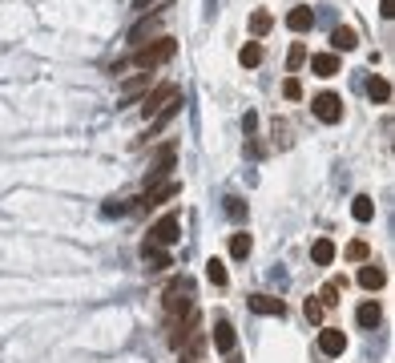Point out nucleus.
<instances>
[{"instance_id": "obj_28", "label": "nucleus", "mask_w": 395, "mask_h": 363, "mask_svg": "<svg viewBox=\"0 0 395 363\" xmlns=\"http://www.w3.org/2000/svg\"><path fill=\"white\" fill-rule=\"evenodd\" d=\"M206 279L214 282V287H226V282H230V275H226L222 259H210V263H206Z\"/></svg>"}, {"instance_id": "obj_13", "label": "nucleus", "mask_w": 395, "mask_h": 363, "mask_svg": "<svg viewBox=\"0 0 395 363\" xmlns=\"http://www.w3.org/2000/svg\"><path fill=\"white\" fill-rule=\"evenodd\" d=\"M158 29H162V13H153V17L137 20V25L130 29V41H133V45H146V36H153Z\"/></svg>"}, {"instance_id": "obj_22", "label": "nucleus", "mask_w": 395, "mask_h": 363, "mask_svg": "<svg viewBox=\"0 0 395 363\" xmlns=\"http://www.w3.org/2000/svg\"><path fill=\"white\" fill-rule=\"evenodd\" d=\"M311 259H314L319 266H331V263H335V242H331V238H314Z\"/></svg>"}, {"instance_id": "obj_34", "label": "nucleus", "mask_w": 395, "mask_h": 363, "mask_svg": "<svg viewBox=\"0 0 395 363\" xmlns=\"http://www.w3.org/2000/svg\"><path fill=\"white\" fill-rule=\"evenodd\" d=\"M303 311H307L311 323H319V319H323V303H319V299H307V307H303Z\"/></svg>"}, {"instance_id": "obj_17", "label": "nucleus", "mask_w": 395, "mask_h": 363, "mask_svg": "<svg viewBox=\"0 0 395 363\" xmlns=\"http://www.w3.org/2000/svg\"><path fill=\"white\" fill-rule=\"evenodd\" d=\"M367 97L375 101V105H387V101H391V81H387V77H367Z\"/></svg>"}, {"instance_id": "obj_33", "label": "nucleus", "mask_w": 395, "mask_h": 363, "mask_svg": "<svg viewBox=\"0 0 395 363\" xmlns=\"http://www.w3.org/2000/svg\"><path fill=\"white\" fill-rule=\"evenodd\" d=\"M226 214H230L234 222H242V218H247V206H242V198H226Z\"/></svg>"}, {"instance_id": "obj_10", "label": "nucleus", "mask_w": 395, "mask_h": 363, "mask_svg": "<svg viewBox=\"0 0 395 363\" xmlns=\"http://www.w3.org/2000/svg\"><path fill=\"white\" fill-rule=\"evenodd\" d=\"M359 45V33L351 29V25H339V29H331V53L339 57V53H351Z\"/></svg>"}, {"instance_id": "obj_27", "label": "nucleus", "mask_w": 395, "mask_h": 363, "mask_svg": "<svg viewBox=\"0 0 395 363\" xmlns=\"http://www.w3.org/2000/svg\"><path fill=\"white\" fill-rule=\"evenodd\" d=\"M270 25H275V17H270L266 8H258V13L250 17V33H254V36H266V33H270Z\"/></svg>"}, {"instance_id": "obj_23", "label": "nucleus", "mask_w": 395, "mask_h": 363, "mask_svg": "<svg viewBox=\"0 0 395 363\" xmlns=\"http://www.w3.org/2000/svg\"><path fill=\"white\" fill-rule=\"evenodd\" d=\"M355 319H359V327H379V319H383V311H379V303H363L359 311H355Z\"/></svg>"}, {"instance_id": "obj_16", "label": "nucleus", "mask_w": 395, "mask_h": 363, "mask_svg": "<svg viewBox=\"0 0 395 363\" xmlns=\"http://www.w3.org/2000/svg\"><path fill=\"white\" fill-rule=\"evenodd\" d=\"M311 73L314 77H335V73H339V57H335V53H314Z\"/></svg>"}, {"instance_id": "obj_21", "label": "nucleus", "mask_w": 395, "mask_h": 363, "mask_svg": "<svg viewBox=\"0 0 395 363\" xmlns=\"http://www.w3.org/2000/svg\"><path fill=\"white\" fill-rule=\"evenodd\" d=\"M311 25H314L311 8H291V13H286V29H291V33H307Z\"/></svg>"}, {"instance_id": "obj_32", "label": "nucleus", "mask_w": 395, "mask_h": 363, "mask_svg": "<svg viewBox=\"0 0 395 363\" xmlns=\"http://www.w3.org/2000/svg\"><path fill=\"white\" fill-rule=\"evenodd\" d=\"M282 97L298 101V97H303V81H298V77H286V81H282Z\"/></svg>"}, {"instance_id": "obj_1", "label": "nucleus", "mask_w": 395, "mask_h": 363, "mask_svg": "<svg viewBox=\"0 0 395 363\" xmlns=\"http://www.w3.org/2000/svg\"><path fill=\"white\" fill-rule=\"evenodd\" d=\"M162 311H165V319H181V315L194 311V279L181 275V279L169 282L162 295Z\"/></svg>"}, {"instance_id": "obj_29", "label": "nucleus", "mask_w": 395, "mask_h": 363, "mask_svg": "<svg viewBox=\"0 0 395 363\" xmlns=\"http://www.w3.org/2000/svg\"><path fill=\"white\" fill-rule=\"evenodd\" d=\"M250 247H254V242H250V234H247V231L230 234V254H234V259H247Z\"/></svg>"}, {"instance_id": "obj_6", "label": "nucleus", "mask_w": 395, "mask_h": 363, "mask_svg": "<svg viewBox=\"0 0 395 363\" xmlns=\"http://www.w3.org/2000/svg\"><path fill=\"white\" fill-rule=\"evenodd\" d=\"M174 158H178V149H174V146H162V149H158V158H153V165H149V174H146V190H149V186H162V182H169Z\"/></svg>"}, {"instance_id": "obj_35", "label": "nucleus", "mask_w": 395, "mask_h": 363, "mask_svg": "<svg viewBox=\"0 0 395 363\" xmlns=\"http://www.w3.org/2000/svg\"><path fill=\"white\" fill-rule=\"evenodd\" d=\"M125 210H130L125 202H109V206H105V218H121V214H125Z\"/></svg>"}, {"instance_id": "obj_37", "label": "nucleus", "mask_w": 395, "mask_h": 363, "mask_svg": "<svg viewBox=\"0 0 395 363\" xmlns=\"http://www.w3.org/2000/svg\"><path fill=\"white\" fill-rule=\"evenodd\" d=\"M153 4H158V0H133V8H137V13H149Z\"/></svg>"}, {"instance_id": "obj_30", "label": "nucleus", "mask_w": 395, "mask_h": 363, "mask_svg": "<svg viewBox=\"0 0 395 363\" xmlns=\"http://www.w3.org/2000/svg\"><path fill=\"white\" fill-rule=\"evenodd\" d=\"M367 254H371V247H367L363 238H355V242H347V259H351V263H367Z\"/></svg>"}, {"instance_id": "obj_26", "label": "nucleus", "mask_w": 395, "mask_h": 363, "mask_svg": "<svg viewBox=\"0 0 395 363\" xmlns=\"http://www.w3.org/2000/svg\"><path fill=\"white\" fill-rule=\"evenodd\" d=\"M351 214L359 218V222H371V214H375V202L367 198V194H359V198L351 202Z\"/></svg>"}, {"instance_id": "obj_2", "label": "nucleus", "mask_w": 395, "mask_h": 363, "mask_svg": "<svg viewBox=\"0 0 395 363\" xmlns=\"http://www.w3.org/2000/svg\"><path fill=\"white\" fill-rule=\"evenodd\" d=\"M174 53H178L174 36H153V41H146V45H137V53H133V65L146 69V73H153L158 65L174 61Z\"/></svg>"}, {"instance_id": "obj_5", "label": "nucleus", "mask_w": 395, "mask_h": 363, "mask_svg": "<svg viewBox=\"0 0 395 363\" xmlns=\"http://www.w3.org/2000/svg\"><path fill=\"white\" fill-rule=\"evenodd\" d=\"M169 97H178V85H174V81L153 85V89L146 93V101H141V117H146V121H153V117H158V109H162Z\"/></svg>"}, {"instance_id": "obj_9", "label": "nucleus", "mask_w": 395, "mask_h": 363, "mask_svg": "<svg viewBox=\"0 0 395 363\" xmlns=\"http://www.w3.org/2000/svg\"><path fill=\"white\" fill-rule=\"evenodd\" d=\"M181 105H186V101H181V93H178V97H169V101H165L162 109H158V117H153V125H149V137H158V133H162L165 125H169V121H174V117L181 114Z\"/></svg>"}, {"instance_id": "obj_31", "label": "nucleus", "mask_w": 395, "mask_h": 363, "mask_svg": "<svg viewBox=\"0 0 395 363\" xmlns=\"http://www.w3.org/2000/svg\"><path fill=\"white\" fill-rule=\"evenodd\" d=\"M303 61H307V45H303V41H295V45H291V53H286V69L295 73Z\"/></svg>"}, {"instance_id": "obj_36", "label": "nucleus", "mask_w": 395, "mask_h": 363, "mask_svg": "<svg viewBox=\"0 0 395 363\" xmlns=\"http://www.w3.org/2000/svg\"><path fill=\"white\" fill-rule=\"evenodd\" d=\"M379 13H383V17L391 20V13H395V0H379Z\"/></svg>"}, {"instance_id": "obj_8", "label": "nucleus", "mask_w": 395, "mask_h": 363, "mask_svg": "<svg viewBox=\"0 0 395 363\" xmlns=\"http://www.w3.org/2000/svg\"><path fill=\"white\" fill-rule=\"evenodd\" d=\"M319 351H323L327 359L343 355V351H347V335L339 327H323V331H319Z\"/></svg>"}, {"instance_id": "obj_25", "label": "nucleus", "mask_w": 395, "mask_h": 363, "mask_svg": "<svg viewBox=\"0 0 395 363\" xmlns=\"http://www.w3.org/2000/svg\"><path fill=\"white\" fill-rule=\"evenodd\" d=\"M339 295H343V279H331L327 287L319 291V303H323V307H335V303H339Z\"/></svg>"}, {"instance_id": "obj_15", "label": "nucleus", "mask_w": 395, "mask_h": 363, "mask_svg": "<svg viewBox=\"0 0 395 363\" xmlns=\"http://www.w3.org/2000/svg\"><path fill=\"white\" fill-rule=\"evenodd\" d=\"M234 343H238L234 327L226 323V319H218V323H214V347H218V351H226V355H234Z\"/></svg>"}, {"instance_id": "obj_24", "label": "nucleus", "mask_w": 395, "mask_h": 363, "mask_svg": "<svg viewBox=\"0 0 395 363\" xmlns=\"http://www.w3.org/2000/svg\"><path fill=\"white\" fill-rule=\"evenodd\" d=\"M238 61H242L247 69L263 65V45H258V41H247V45H242V53H238Z\"/></svg>"}, {"instance_id": "obj_11", "label": "nucleus", "mask_w": 395, "mask_h": 363, "mask_svg": "<svg viewBox=\"0 0 395 363\" xmlns=\"http://www.w3.org/2000/svg\"><path fill=\"white\" fill-rule=\"evenodd\" d=\"M247 307L254 315H279V319L286 315V303H282V299H270V295H250Z\"/></svg>"}, {"instance_id": "obj_4", "label": "nucleus", "mask_w": 395, "mask_h": 363, "mask_svg": "<svg viewBox=\"0 0 395 363\" xmlns=\"http://www.w3.org/2000/svg\"><path fill=\"white\" fill-rule=\"evenodd\" d=\"M311 114L323 121V125H335V121H343V101H339V93H319V97L311 101Z\"/></svg>"}, {"instance_id": "obj_14", "label": "nucleus", "mask_w": 395, "mask_h": 363, "mask_svg": "<svg viewBox=\"0 0 395 363\" xmlns=\"http://www.w3.org/2000/svg\"><path fill=\"white\" fill-rule=\"evenodd\" d=\"M178 355H181V363H198L202 355H206V335H202V331H198V335H190V339L178 347Z\"/></svg>"}, {"instance_id": "obj_19", "label": "nucleus", "mask_w": 395, "mask_h": 363, "mask_svg": "<svg viewBox=\"0 0 395 363\" xmlns=\"http://www.w3.org/2000/svg\"><path fill=\"white\" fill-rule=\"evenodd\" d=\"M359 282L363 287H367V291H379V287H383V282H387V270H383V266L379 263H367L359 270Z\"/></svg>"}, {"instance_id": "obj_20", "label": "nucleus", "mask_w": 395, "mask_h": 363, "mask_svg": "<svg viewBox=\"0 0 395 363\" xmlns=\"http://www.w3.org/2000/svg\"><path fill=\"white\" fill-rule=\"evenodd\" d=\"M198 327H202V319L190 311V315H186V323H178V331L169 335V347H181L186 339H190V335H198Z\"/></svg>"}, {"instance_id": "obj_12", "label": "nucleus", "mask_w": 395, "mask_h": 363, "mask_svg": "<svg viewBox=\"0 0 395 363\" xmlns=\"http://www.w3.org/2000/svg\"><path fill=\"white\" fill-rule=\"evenodd\" d=\"M149 85H153V73H146V69L133 73V77H125V81H121V101H133L137 93H146Z\"/></svg>"}, {"instance_id": "obj_3", "label": "nucleus", "mask_w": 395, "mask_h": 363, "mask_svg": "<svg viewBox=\"0 0 395 363\" xmlns=\"http://www.w3.org/2000/svg\"><path fill=\"white\" fill-rule=\"evenodd\" d=\"M178 238H181V218H178V214H165V218H158V222L149 226V238H146V242L169 250L174 242H178Z\"/></svg>"}, {"instance_id": "obj_7", "label": "nucleus", "mask_w": 395, "mask_h": 363, "mask_svg": "<svg viewBox=\"0 0 395 363\" xmlns=\"http://www.w3.org/2000/svg\"><path fill=\"white\" fill-rule=\"evenodd\" d=\"M181 194V182H162V186H149L146 190V198H141V206H146V210H153V206H162V202H169V198H178Z\"/></svg>"}, {"instance_id": "obj_18", "label": "nucleus", "mask_w": 395, "mask_h": 363, "mask_svg": "<svg viewBox=\"0 0 395 363\" xmlns=\"http://www.w3.org/2000/svg\"><path fill=\"white\" fill-rule=\"evenodd\" d=\"M141 259H146L149 270H165V266H169V250L153 247V242H141Z\"/></svg>"}]
</instances>
